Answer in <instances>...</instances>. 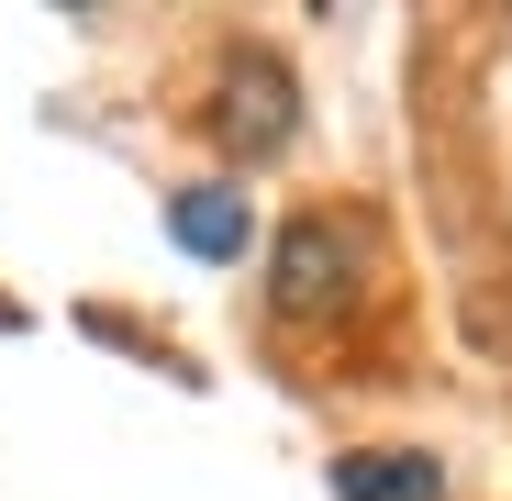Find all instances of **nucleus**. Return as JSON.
Returning <instances> with one entry per match:
<instances>
[{
    "mask_svg": "<svg viewBox=\"0 0 512 501\" xmlns=\"http://www.w3.org/2000/svg\"><path fill=\"white\" fill-rule=\"evenodd\" d=\"M334 490H346V501H435L446 468H435V457H346Z\"/></svg>",
    "mask_w": 512,
    "mask_h": 501,
    "instance_id": "20e7f679",
    "label": "nucleus"
},
{
    "mask_svg": "<svg viewBox=\"0 0 512 501\" xmlns=\"http://www.w3.org/2000/svg\"><path fill=\"white\" fill-rule=\"evenodd\" d=\"M379 268V223L368 212H290L268 245V312L279 323H346Z\"/></svg>",
    "mask_w": 512,
    "mask_h": 501,
    "instance_id": "f257e3e1",
    "label": "nucleus"
},
{
    "mask_svg": "<svg viewBox=\"0 0 512 501\" xmlns=\"http://www.w3.org/2000/svg\"><path fill=\"white\" fill-rule=\"evenodd\" d=\"M167 234H179L190 257H212V268H223V257H245V234H256V223H245V190H234V179H212V190H179V201H167Z\"/></svg>",
    "mask_w": 512,
    "mask_h": 501,
    "instance_id": "7ed1b4c3",
    "label": "nucleus"
},
{
    "mask_svg": "<svg viewBox=\"0 0 512 501\" xmlns=\"http://www.w3.org/2000/svg\"><path fill=\"white\" fill-rule=\"evenodd\" d=\"M201 123H212V145H223L234 167L279 156V145L301 134V78H290V56H268V45H223V67H212V101H201Z\"/></svg>",
    "mask_w": 512,
    "mask_h": 501,
    "instance_id": "f03ea898",
    "label": "nucleus"
}]
</instances>
